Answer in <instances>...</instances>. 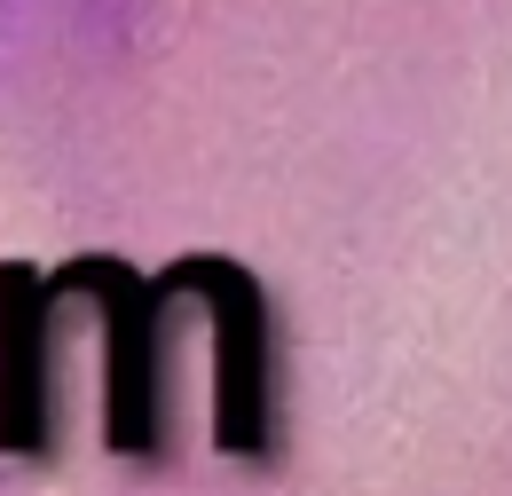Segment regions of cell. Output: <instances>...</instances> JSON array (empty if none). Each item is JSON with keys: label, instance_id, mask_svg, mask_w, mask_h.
<instances>
[{"label": "cell", "instance_id": "cell-1", "mask_svg": "<svg viewBox=\"0 0 512 496\" xmlns=\"http://www.w3.org/2000/svg\"><path fill=\"white\" fill-rule=\"evenodd\" d=\"M0 410L32 496H512V0H0Z\"/></svg>", "mask_w": 512, "mask_h": 496}, {"label": "cell", "instance_id": "cell-2", "mask_svg": "<svg viewBox=\"0 0 512 496\" xmlns=\"http://www.w3.org/2000/svg\"><path fill=\"white\" fill-rule=\"evenodd\" d=\"M0 496H32L24 465H16V441H8V410H0Z\"/></svg>", "mask_w": 512, "mask_h": 496}]
</instances>
